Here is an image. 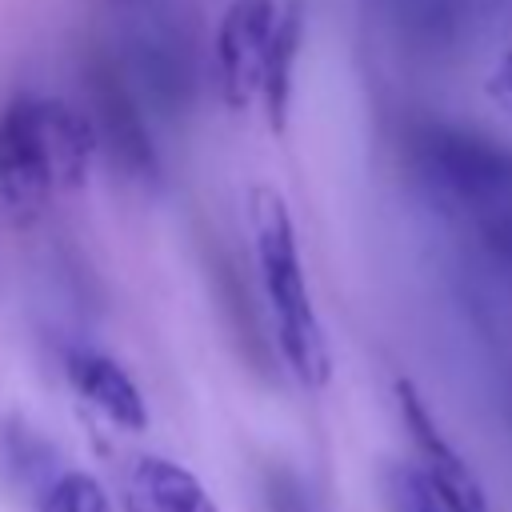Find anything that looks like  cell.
Listing matches in <instances>:
<instances>
[{
  "instance_id": "cell-1",
  "label": "cell",
  "mask_w": 512,
  "mask_h": 512,
  "mask_svg": "<svg viewBox=\"0 0 512 512\" xmlns=\"http://www.w3.org/2000/svg\"><path fill=\"white\" fill-rule=\"evenodd\" d=\"M96 156L84 108L52 96H12L0 108V208L32 216L56 192L80 188Z\"/></svg>"
},
{
  "instance_id": "cell-2",
  "label": "cell",
  "mask_w": 512,
  "mask_h": 512,
  "mask_svg": "<svg viewBox=\"0 0 512 512\" xmlns=\"http://www.w3.org/2000/svg\"><path fill=\"white\" fill-rule=\"evenodd\" d=\"M252 236L276 352L304 388H324L332 380V348L312 308L292 212L272 188L252 192Z\"/></svg>"
},
{
  "instance_id": "cell-3",
  "label": "cell",
  "mask_w": 512,
  "mask_h": 512,
  "mask_svg": "<svg viewBox=\"0 0 512 512\" xmlns=\"http://www.w3.org/2000/svg\"><path fill=\"white\" fill-rule=\"evenodd\" d=\"M404 160L416 184L468 212H492L512 200V144L472 124L416 120L404 136Z\"/></svg>"
},
{
  "instance_id": "cell-4",
  "label": "cell",
  "mask_w": 512,
  "mask_h": 512,
  "mask_svg": "<svg viewBox=\"0 0 512 512\" xmlns=\"http://www.w3.org/2000/svg\"><path fill=\"white\" fill-rule=\"evenodd\" d=\"M80 84H84V112H88V124L96 132L100 156L124 180L156 188L160 172H164L160 148L148 132L144 96L136 92L124 60L104 52V48H88L84 68H80Z\"/></svg>"
},
{
  "instance_id": "cell-5",
  "label": "cell",
  "mask_w": 512,
  "mask_h": 512,
  "mask_svg": "<svg viewBox=\"0 0 512 512\" xmlns=\"http://www.w3.org/2000/svg\"><path fill=\"white\" fill-rule=\"evenodd\" d=\"M136 92L148 108L164 116H180L196 100V52L188 32L160 8L156 0L140 8V20L128 28L124 52H120Z\"/></svg>"
},
{
  "instance_id": "cell-6",
  "label": "cell",
  "mask_w": 512,
  "mask_h": 512,
  "mask_svg": "<svg viewBox=\"0 0 512 512\" xmlns=\"http://www.w3.org/2000/svg\"><path fill=\"white\" fill-rule=\"evenodd\" d=\"M280 12L284 8H276V0H232L216 24V76L232 112L260 104Z\"/></svg>"
},
{
  "instance_id": "cell-7",
  "label": "cell",
  "mask_w": 512,
  "mask_h": 512,
  "mask_svg": "<svg viewBox=\"0 0 512 512\" xmlns=\"http://www.w3.org/2000/svg\"><path fill=\"white\" fill-rule=\"evenodd\" d=\"M396 408H400V420H404L412 452H416L412 464L424 472V480L432 484L444 512H492L480 476L456 452V444L440 432L432 408L424 404V396L412 380H396Z\"/></svg>"
},
{
  "instance_id": "cell-8",
  "label": "cell",
  "mask_w": 512,
  "mask_h": 512,
  "mask_svg": "<svg viewBox=\"0 0 512 512\" xmlns=\"http://www.w3.org/2000/svg\"><path fill=\"white\" fill-rule=\"evenodd\" d=\"M60 364H64V380L72 384V392L92 412H100L112 428H120V432L148 428V400L116 356H108L92 344H68Z\"/></svg>"
},
{
  "instance_id": "cell-9",
  "label": "cell",
  "mask_w": 512,
  "mask_h": 512,
  "mask_svg": "<svg viewBox=\"0 0 512 512\" xmlns=\"http://www.w3.org/2000/svg\"><path fill=\"white\" fill-rule=\"evenodd\" d=\"M128 496L136 512H220L200 476L168 456H136L128 468Z\"/></svg>"
},
{
  "instance_id": "cell-10",
  "label": "cell",
  "mask_w": 512,
  "mask_h": 512,
  "mask_svg": "<svg viewBox=\"0 0 512 512\" xmlns=\"http://www.w3.org/2000/svg\"><path fill=\"white\" fill-rule=\"evenodd\" d=\"M300 44H304V4L292 0V4L280 12L276 40H272V52H268V72H264V92H260V108H264L272 132H284V124H288Z\"/></svg>"
},
{
  "instance_id": "cell-11",
  "label": "cell",
  "mask_w": 512,
  "mask_h": 512,
  "mask_svg": "<svg viewBox=\"0 0 512 512\" xmlns=\"http://www.w3.org/2000/svg\"><path fill=\"white\" fill-rule=\"evenodd\" d=\"M36 512H116V508H112L108 492L88 472L60 468L36 492Z\"/></svg>"
},
{
  "instance_id": "cell-12",
  "label": "cell",
  "mask_w": 512,
  "mask_h": 512,
  "mask_svg": "<svg viewBox=\"0 0 512 512\" xmlns=\"http://www.w3.org/2000/svg\"><path fill=\"white\" fill-rule=\"evenodd\" d=\"M388 504L392 512H444V504L436 500L432 484L416 464H396L388 472Z\"/></svg>"
},
{
  "instance_id": "cell-13",
  "label": "cell",
  "mask_w": 512,
  "mask_h": 512,
  "mask_svg": "<svg viewBox=\"0 0 512 512\" xmlns=\"http://www.w3.org/2000/svg\"><path fill=\"white\" fill-rule=\"evenodd\" d=\"M264 504L268 512H312L308 492L292 472H268L264 476Z\"/></svg>"
},
{
  "instance_id": "cell-14",
  "label": "cell",
  "mask_w": 512,
  "mask_h": 512,
  "mask_svg": "<svg viewBox=\"0 0 512 512\" xmlns=\"http://www.w3.org/2000/svg\"><path fill=\"white\" fill-rule=\"evenodd\" d=\"M484 244H488V252L496 260L512 264V200L488 212V220H484Z\"/></svg>"
},
{
  "instance_id": "cell-15",
  "label": "cell",
  "mask_w": 512,
  "mask_h": 512,
  "mask_svg": "<svg viewBox=\"0 0 512 512\" xmlns=\"http://www.w3.org/2000/svg\"><path fill=\"white\" fill-rule=\"evenodd\" d=\"M488 96L504 108V112H512V48H504L500 52V60L492 64V72H488Z\"/></svg>"
},
{
  "instance_id": "cell-16",
  "label": "cell",
  "mask_w": 512,
  "mask_h": 512,
  "mask_svg": "<svg viewBox=\"0 0 512 512\" xmlns=\"http://www.w3.org/2000/svg\"><path fill=\"white\" fill-rule=\"evenodd\" d=\"M116 4H124V8H144V4H152V0H116Z\"/></svg>"
}]
</instances>
